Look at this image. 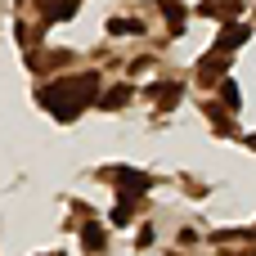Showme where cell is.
I'll return each instance as SVG.
<instances>
[{"label":"cell","mask_w":256,"mask_h":256,"mask_svg":"<svg viewBox=\"0 0 256 256\" xmlns=\"http://www.w3.org/2000/svg\"><path fill=\"white\" fill-rule=\"evenodd\" d=\"M216 86H220V104H225V108H238V99H243V94H238V86H234L230 76H220Z\"/></svg>","instance_id":"cell-11"},{"label":"cell","mask_w":256,"mask_h":256,"mask_svg":"<svg viewBox=\"0 0 256 256\" xmlns=\"http://www.w3.org/2000/svg\"><path fill=\"white\" fill-rule=\"evenodd\" d=\"M148 94H158V108L166 112V108H176V104H180V94H184V90H180V86H148Z\"/></svg>","instance_id":"cell-7"},{"label":"cell","mask_w":256,"mask_h":256,"mask_svg":"<svg viewBox=\"0 0 256 256\" xmlns=\"http://www.w3.org/2000/svg\"><path fill=\"white\" fill-rule=\"evenodd\" d=\"M248 144H252V148H256V135H252V140H248Z\"/></svg>","instance_id":"cell-14"},{"label":"cell","mask_w":256,"mask_h":256,"mask_svg":"<svg viewBox=\"0 0 256 256\" xmlns=\"http://www.w3.org/2000/svg\"><path fill=\"white\" fill-rule=\"evenodd\" d=\"M99 94V76L94 72H81V76H63V81H50L40 90V104L58 117V122H72L81 117V108H90Z\"/></svg>","instance_id":"cell-1"},{"label":"cell","mask_w":256,"mask_h":256,"mask_svg":"<svg viewBox=\"0 0 256 256\" xmlns=\"http://www.w3.org/2000/svg\"><path fill=\"white\" fill-rule=\"evenodd\" d=\"M158 4H162V14H166V22H171V27L180 32V27H184V4H180V0H158Z\"/></svg>","instance_id":"cell-9"},{"label":"cell","mask_w":256,"mask_h":256,"mask_svg":"<svg viewBox=\"0 0 256 256\" xmlns=\"http://www.w3.org/2000/svg\"><path fill=\"white\" fill-rule=\"evenodd\" d=\"M76 14V0H54V9L45 14V22H63V18H72Z\"/></svg>","instance_id":"cell-10"},{"label":"cell","mask_w":256,"mask_h":256,"mask_svg":"<svg viewBox=\"0 0 256 256\" xmlns=\"http://www.w3.org/2000/svg\"><path fill=\"white\" fill-rule=\"evenodd\" d=\"M248 256H256V252H248Z\"/></svg>","instance_id":"cell-15"},{"label":"cell","mask_w":256,"mask_h":256,"mask_svg":"<svg viewBox=\"0 0 256 256\" xmlns=\"http://www.w3.org/2000/svg\"><path fill=\"white\" fill-rule=\"evenodd\" d=\"M108 32H112V36H126V32H140V22H135V18H112Z\"/></svg>","instance_id":"cell-13"},{"label":"cell","mask_w":256,"mask_h":256,"mask_svg":"<svg viewBox=\"0 0 256 256\" xmlns=\"http://www.w3.org/2000/svg\"><path fill=\"white\" fill-rule=\"evenodd\" d=\"M202 117H212V126H216L220 135H234V122H230V108H220V104H202Z\"/></svg>","instance_id":"cell-6"},{"label":"cell","mask_w":256,"mask_h":256,"mask_svg":"<svg viewBox=\"0 0 256 256\" xmlns=\"http://www.w3.org/2000/svg\"><path fill=\"white\" fill-rule=\"evenodd\" d=\"M104 243H108L104 238V225H81V248L86 252H104Z\"/></svg>","instance_id":"cell-8"},{"label":"cell","mask_w":256,"mask_h":256,"mask_svg":"<svg viewBox=\"0 0 256 256\" xmlns=\"http://www.w3.org/2000/svg\"><path fill=\"white\" fill-rule=\"evenodd\" d=\"M130 94H135V90H130V86H112V90H108V94H104V108H122V104H126V99H130Z\"/></svg>","instance_id":"cell-12"},{"label":"cell","mask_w":256,"mask_h":256,"mask_svg":"<svg viewBox=\"0 0 256 256\" xmlns=\"http://www.w3.org/2000/svg\"><path fill=\"white\" fill-rule=\"evenodd\" d=\"M104 176L122 184V198H140V194H148V189H153V176H144V171H130V166H108Z\"/></svg>","instance_id":"cell-2"},{"label":"cell","mask_w":256,"mask_h":256,"mask_svg":"<svg viewBox=\"0 0 256 256\" xmlns=\"http://www.w3.org/2000/svg\"><path fill=\"white\" fill-rule=\"evenodd\" d=\"M248 36H252V27L234 18V22H225V32L216 36V50H230V54H234L238 45H248Z\"/></svg>","instance_id":"cell-4"},{"label":"cell","mask_w":256,"mask_h":256,"mask_svg":"<svg viewBox=\"0 0 256 256\" xmlns=\"http://www.w3.org/2000/svg\"><path fill=\"white\" fill-rule=\"evenodd\" d=\"M225 68H230V50H216V54H202L198 58V76L212 86V81H220L225 76Z\"/></svg>","instance_id":"cell-3"},{"label":"cell","mask_w":256,"mask_h":256,"mask_svg":"<svg viewBox=\"0 0 256 256\" xmlns=\"http://www.w3.org/2000/svg\"><path fill=\"white\" fill-rule=\"evenodd\" d=\"M238 9H243L238 0H202V9H198V14H207V18H216V22H234V18H238Z\"/></svg>","instance_id":"cell-5"}]
</instances>
